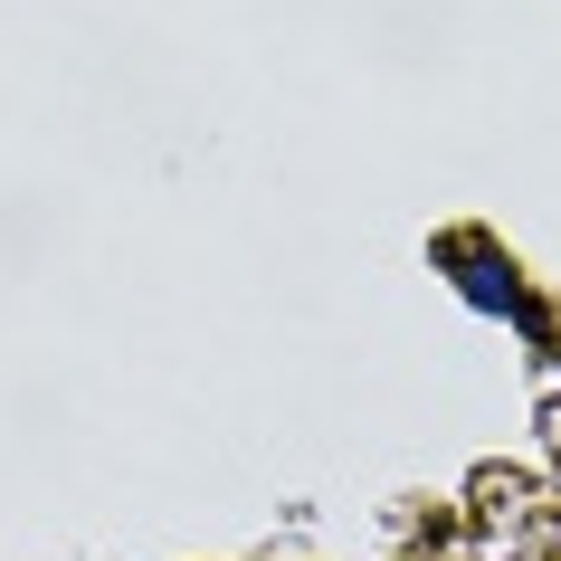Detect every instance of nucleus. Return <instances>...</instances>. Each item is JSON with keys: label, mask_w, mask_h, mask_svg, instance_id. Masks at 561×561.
Here are the masks:
<instances>
[{"label": "nucleus", "mask_w": 561, "mask_h": 561, "mask_svg": "<svg viewBox=\"0 0 561 561\" xmlns=\"http://www.w3.org/2000/svg\"><path fill=\"white\" fill-rule=\"evenodd\" d=\"M467 296L476 305H524V296H514V276H495L485 257H467Z\"/></svg>", "instance_id": "obj_1"}]
</instances>
